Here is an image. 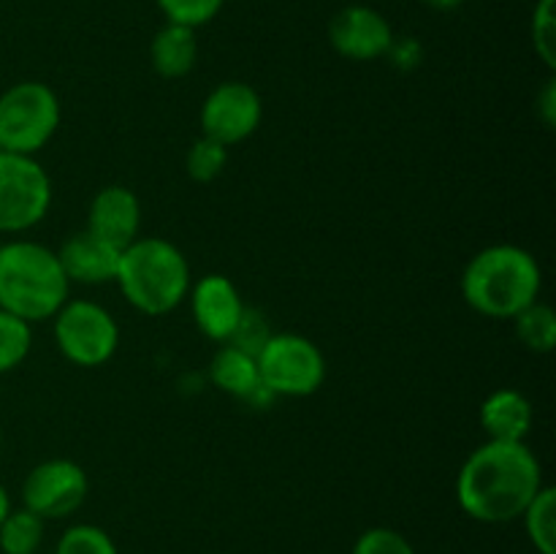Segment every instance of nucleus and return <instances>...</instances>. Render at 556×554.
<instances>
[{
	"label": "nucleus",
	"mask_w": 556,
	"mask_h": 554,
	"mask_svg": "<svg viewBox=\"0 0 556 554\" xmlns=\"http://www.w3.org/2000/svg\"><path fill=\"white\" fill-rule=\"evenodd\" d=\"M543 467L530 443L486 440L456 473V503L481 525H508L543 487Z\"/></svg>",
	"instance_id": "1"
},
{
	"label": "nucleus",
	"mask_w": 556,
	"mask_h": 554,
	"mask_svg": "<svg viewBox=\"0 0 556 554\" xmlns=\"http://www.w3.org/2000/svg\"><path fill=\"white\" fill-rule=\"evenodd\" d=\"M459 288L467 307L478 315L514 320L521 310L541 299L543 269L521 244H489L467 261Z\"/></svg>",
	"instance_id": "2"
},
{
	"label": "nucleus",
	"mask_w": 556,
	"mask_h": 554,
	"mask_svg": "<svg viewBox=\"0 0 556 554\" xmlns=\"http://www.w3.org/2000/svg\"><path fill=\"white\" fill-rule=\"evenodd\" d=\"M71 299V282L58 261V250L36 239L0 244V310L41 324Z\"/></svg>",
	"instance_id": "3"
},
{
	"label": "nucleus",
	"mask_w": 556,
	"mask_h": 554,
	"mask_svg": "<svg viewBox=\"0 0 556 554\" xmlns=\"http://www.w3.org/2000/svg\"><path fill=\"white\" fill-rule=\"evenodd\" d=\"M119 293L141 315H168L188 302L193 286L188 255L163 237H139L119 253Z\"/></svg>",
	"instance_id": "4"
},
{
	"label": "nucleus",
	"mask_w": 556,
	"mask_h": 554,
	"mask_svg": "<svg viewBox=\"0 0 556 554\" xmlns=\"http://www.w3.org/2000/svg\"><path fill=\"white\" fill-rule=\"evenodd\" d=\"M63 119L60 98L47 81L22 79L0 92V150L38 155Z\"/></svg>",
	"instance_id": "5"
},
{
	"label": "nucleus",
	"mask_w": 556,
	"mask_h": 554,
	"mask_svg": "<svg viewBox=\"0 0 556 554\" xmlns=\"http://www.w3.org/2000/svg\"><path fill=\"white\" fill-rule=\"evenodd\" d=\"M52 337L65 362L81 369H96L112 362L117 353L119 324L92 299H68L54 313Z\"/></svg>",
	"instance_id": "6"
},
{
	"label": "nucleus",
	"mask_w": 556,
	"mask_h": 554,
	"mask_svg": "<svg viewBox=\"0 0 556 554\" xmlns=\"http://www.w3.org/2000/svg\"><path fill=\"white\" fill-rule=\"evenodd\" d=\"M261 386L271 396H313L326 380V356L309 337L296 331H271L255 356Z\"/></svg>",
	"instance_id": "7"
},
{
	"label": "nucleus",
	"mask_w": 556,
	"mask_h": 554,
	"mask_svg": "<svg viewBox=\"0 0 556 554\" xmlns=\"http://www.w3.org/2000/svg\"><path fill=\"white\" fill-rule=\"evenodd\" d=\"M52 179L36 155L0 150V234H25L47 217Z\"/></svg>",
	"instance_id": "8"
},
{
	"label": "nucleus",
	"mask_w": 556,
	"mask_h": 554,
	"mask_svg": "<svg viewBox=\"0 0 556 554\" xmlns=\"http://www.w3.org/2000/svg\"><path fill=\"white\" fill-rule=\"evenodd\" d=\"M90 478L74 459H43L22 481V508L33 511L43 521L68 519L85 505Z\"/></svg>",
	"instance_id": "9"
},
{
	"label": "nucleus",
	"mask_w": 556,
	"mask_h": 554,
	"mask_svg": "<svg viewBox=\"0 0 556 554\" xmlns=\"http://www.w3.org/2000/svg\"><path fill=\"white\" fill-rule=\"evenodd\" d=\"M261 119H264V101L258 90L239 79L212 87L199 112L201 136H210L226 147L248 141L261 128Z\"/></svg>",
	"instance_id": "10"
},
{
	"label": "nucleus",
	"mask_w": 556,
	"mask_h": 554,
	"mask_svg": "<svg viewBox=\"0 0 556 554\" xmlns=\"http://www.w3.org/2000/svg\"><path fill=\"white\" fill-rule=\"evenodd\" d=\"M391 41H394V27L383 11L372 5L351 3L337 11L329 22L331 49L353 63H372L386 58Z\"/></svg>",
	"instance_id": "11"
},
{
	"label": "nucleus",
	"mask_w": 556,
	"mask_h": 554,
	"mask_svg": "<svg viewBox=\"0 0 556 554\" xmlns=\"http://www.w3.org/2000/svg\"><path fill=\"white\" fill-rule=\"evenodd\" d=\"M188 302L201 335L212 342H220V345L231 340L239 320H242L244 307H248L231 277L217 275V272L193 280L188 291Z\"/></svg>",
	"instance_id": "12"
},
{
	"label": "nucleus",
	"mask_w": 556,
	"mask_h": 554,
	"mask_svg": "<svg viewBox=\"0 0 556 554\" xmlns=\"http://www.w3.org/2000/svg\"><path fill=\"white\" fill-rule=\"evenodd\" d=\"M92 237L112 244L123 253L130 242L141 237V201L125 185H106L98 190L87 206V226Z\"/></svg>",
	"instance_id": "13"
},
{
	"label": "nucleus",
	"mask_w": 556,
	"mask_h": 554,
	"mask_svg": "<svg viewBox=\"0 0 556 554\" xmlns=\"http://www.w3.org/2000/svg\"><path fill=\"white\" fill-rule=\"evenodd\" d=\"M58 261L71 286H106L117 277L119 250L92 237L90 231H76L60 244Z\"/></svg>",
	"instance_id": "14"
},
{
	"label": "nucleus",
	"mask_w": 556,
	"mask_h": 554,
	"mask_svg": "<svg viewBox=\"0 0 556 554\" xmlns=\"http://www.w3.org/2000/svg\"><path fill=\"white\" fill-rule=\"evenodd\" d=\"M481 429L486 440H505V443H527L535 424V407L519 389H497L481 402Z\"/></svg>",
	"instance_id": "15"
},
{
	"label": "nucleus",
	"mask_w": 556,
	"mask_h": 554,
	"mask_svg": "<svg viewBox=\"0 0 556 554\" xmlns=\"http://www.w3.org/2000/svg\"><path fill=\"white\" fill-rule=\"evenodd\" d=\"M210 380L217 391L244 402H266L271 400L269 391L261 386L258 362L253 353L242 348L223 342L210 362Z\"/></svg>",
	"instance_id": "16"
},
{
	"label": "nucleus",
	"mask_w": 556,
	"mask_h": 554,
	"mask_svg": "<svg viewBox=\"0 0 556 554\" xmlns=\"http://www.w3.org/2000/svg\"><path fill=\"white\" fill-rule=\"evenodd\" d=\"M150 63L161 79H182L199 63V36L193 27L163 22L150 41Z\"/></svg>",
	"instance_id": "17"
},
{
	"label": "nucleus",
	"mask_w": 556,
	"mask_h": 554,
	"mask_svg": "<svg viewBox=\"0 0 556 554\" xmlns=\"http://www.w3.org/2000/svg\"><path fill=\"white\" fill-rule=\"evenodd\" d=\"M519 519L538 554H556V492L552 483H543Z\"/></svg>",
	"instance_id": "18"
},
{
	"label": "nucleus",
	"mask_w": 556,
	"mask_h": 554,
	"mask_svg": "<svg viewBox=\"0 0 556 554\" xmlns=\"http://www.w3.org/2000/svg\"><path fill=\"white\" fill-rule=\"evenodd\" d=\"M47 536V521L27 508H11L0 521V552L3 554H36Z\"/></svg>",
	"instance_id": "19"
},
{
	"label": "nucleus",
	"mask_w": 556,
	"mask_h": 554,
	"mask_svg": "<svg viewBox=\"0 0 556 554\" xmlns=\"http://www.w3.org/2000/svg\"><path fill=\"white\" fill-rule=\"evenodd\" d=\"M516 337L532 353H552L556 348V313L552 304L532 302L514 318Z\"/></svg>",
	"instance_id": "20"
},
{
	"label": "nucleus",
	"mask_w": 556,
	"mask_h": 554,
	"mask_svg": "<svg viewBox=\"0 0 556 554\" xmlns=\"http://www.w3.org/2000/svg\"><path fill=\"white\" fill-rule=\"evenodd\" d=\"M228 158H231V147L220 144V141L210 139V136H199L190 144L188 155H185V172L193 182L210 185L226 172Z\"/></svg>",
	"instance_id": "21"
},
{
	"label": "nucleus",
	"mask_w": 556,
	"mask_h": 554,
	"mask_svg": "<svg viewBox=\"0 0 556 554\" xmlns=\"http://www.w3.org/2000/svg\"><path fill=\"white\" fill-rule=\"evenodd\" d=\"M33 348V326L0 310V375L20 367Z\"/></svg>",
	"instance_id": "22"
},
{
	"label": "nucleus",
	"mask_w": 556,
	"mask_h": 554,
	"mask_svg": "<svg viewBox=\"0 0 556 554\" xmlns=\"http://www.w3.org/2000/svg\"><path fill=\"white\" fill-rule=\"evenodd\" d=\"M54 554H119V549L103 527L79 521V525L65 527L63 536L58 538Z\"/></svg>",
	"instance_id": "23"
},
{
	"label": "nucleus",
	"mask_w": 556,
	"mask_h": 554,
	"mask_svg": "<svg viewBox=\"0 0 556 554\" xmlns=\"http://www.w3.org/2000/svg\"><path fill=\"white\" fill-rule=\"evenodd\" d=\"M532 49L548 71L556 68V0H535L530 22Z\"/></svg>",
	"instance_id": "24"
},
{
	"label": "nucleus",
	"mask_w": 556,
	"mask_h": 554,
	"mask_svg": "<svg viewBox=\"0 0 556 554\" xmlns=\"http://www.w3.org/2000/svg\"><path fill=\"white\" fill-rule=\"evenodd\" d=\"M155 3L161 14L166 16V22L199 30L220 14L226 0H155Z\"/></svg>",
	"instance_id": "25"
},
{
	"label": "nucleus",
	"mask_w": 556,
	"mask_h": 554,
	"mask_svg": "<svg viewBox=\"0 0 556 554\" xmlns=\"http://www.w3.org/2000/svg\"><path fill=\"white\" fill-rule=\"evenodd\" d=\"M351 554H418L416 546L394 527H369L353 543Z\"/></svg>",
	"instance_id": "26"
},
{
	"label": "nucleus",
	"mask_w": 556,
	"mask_h": 554,
	"mask_svg": "<svg viewBox=\"0 0 556 554\" xmlns=\"http://www.w3.org/2000/svg\"><path fill=\"white\" fill-rule=\"evenodd\" d=\"M271 337V329H269V320H266V315L261 313V310H250L244 307L242 313V320H239L237 331H233V337L228 342L237 348H242V351L253 353V356H258V351L264 348V342Z\"/></svg>",
	"instance_id": "27"
},
{
	"label": "nucleus",
	"mask_w": 556,
	"mask_h": 554,
	"mask_svg": "<svg viewBox=\"0 0 556 554\" xmlns=\"http://www.w3.org/2000/svg\"><path fill=\"white\" fill-rule=\"evenodd\" d=\"M386 58H389L391 63H394L400 71H413V68H418V65H421L424 47L413 36H405V38L394 36V41H391Z\"/></svg>",
	"instance_id": "28"
},
{
	"label": "nucleus",
	"mask_w": 556,
	"mask_h": 554,
	"mask_svg": "<svg viewBox=\"0 0 556 554\" xmlns=\"http://www.w3.org/2000/svg\"><path fill=\"white\" fill-rule=\"evenodd\" d=\"M535 114L548 130H552L556 125V79H554V76H548L546 85H543V90L538 92Z\"/></svg>",
	"instance_id": "29"
},
{
	"label": "nucleus",
	"mask_w": 556,
	"mask_h": 554,
	"mask_svg": "<svg viewBox=\"0 0 556 554\" xmlns=\"http://www.w3.org/2000/svg\"><path fill=\"white\" fill-rule=\"evenodd\" d=\"M427 9L438 11V14H451V11H459L465 5V0H421Z\"/></svg>",
	"instance_id": "30"
},
{
	"label": "nucleus",
	"mask_w": 556,
	"mask_h": 554,
	"mask_svg": "<svg viewBox=\"0 0 556 554\" xmlns=\"http://www.w3.org/2000/svg\"><path fill=\"white\" fill-rule=\"evenodd\" d=\"M14 508V505H11V494H9V489L3 487V483H0V521L5 519V516H9V511Z\"/></svg>",
	"instance_id": "31"
},
{
	"label": "nucleus",
	"mask_w": 556,
	"mask_h": 554,
	"mask_svg": "<svg viewBox=\"0 0 556 554\" xmlns=\"http://www.w3.org/2000/svg\"><path fill=\"white\" fill-rule=\"evenodd\" d=\"M0 451H3V432H0Z\"/></svg>",
	"instance_id": "32"
}]
</instances>
